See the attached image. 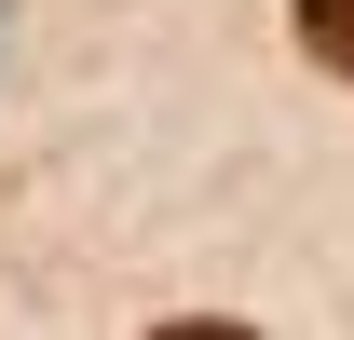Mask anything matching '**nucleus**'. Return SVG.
<instances>
[{
	"instance_id": "obj_1",
	"label": "nucleus",
	"mask_w": 354,
	"mask_h": 340,
	"mask_svg": "<svg viewBox=\"0 0 354 340\" xmlns=\"http://www.w3.org/2000/svg\"><path fill=\"white\" fill-rule=\"evenodd\" d=\"M300 41H313V55L354 82V0H300Z\"/></svg>"
},
{
	"instance_id": "obj_2",
	"label": "nucleus",
	"mask_w": 354,
	"mask_h": 340,
	"mask_svg": "<svg viewBox=\"0 0 354 340\" xmlns=\"http://www.w3.org/2000/svg\"><path fill=\"white\" fill-rule=\"evenodd\" d=\"M164 340H245V327H164Z\"/></svg>"
}]
</instances>
